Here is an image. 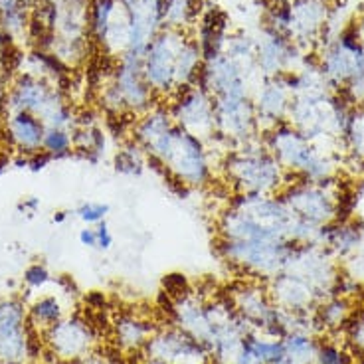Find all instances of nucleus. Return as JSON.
<instances>
[{
  "label": "nucleus",
  "instance_id": "obj_1",
  "mask_svg": "<svg viewBox=\"0 0 364 364\" xmlns=\"http://www.w3.org/2000/svg\"><path fill=\"white\" fill-rule=\"evenodd\" d=\"M131 141L143 149L149 164L188 191L208 188L220 166V155L208 141L178 127L166 103H156L135 119Z\"/></svg>",
  "mask_w": 364,
  "mask_h": 364
},
{
  "label": "nucleus",
  "instance_id": "obj_2",
  "mask_svg": "<svg viewBox=\"0 0 364 364\" xmlns=\"http://www.w3.org/2000/svg\"><path fill=\"white\" fill-rule=\"evenodd\" d=\"M262 141L267 151L282 164L287 176L315 184L338 181L341 161L335 149H327L313 143L291 123H279L262 133Z\"/></svg>",
  "mask_w": 364,
  "mask_h": 364
},
{
  "label": "nucleus",
  "instance_id": "obj_3",
  "mask_svg": "<svg viewBox=\"0 0 364 364\" xmlns=\"http://www.w3.org/2000/svg\"><path fill=\"white\" fill-rule=\"evenodd\" d=\"M220 171L234 194H279L289 182L262 139L226 151L220 159Z\"/></svg>",
  "mask_w": 364,
  "mask_h": 364
},
{
  "label": "nucleus",
  "instance_id": "obj_4",
  "mask_svg": "<svg viewBox=\"0 0 364 364\" xmlns=\"http://www.w3.org/2000/svg\"><path fill=\"white\" fill-rule=\"evenodd\" d=\"M97 90L107 117L136 119L159 103L143 73V54L127 52L121 55Z\"/></svg>",
  "mask_w": 364,
  "mask_h": 364
},
{
  "label": "nucleus",
  "instance_id": "obj_5",
  "mask_svg": "<svg viewBox=\"0 0 364 364\" xmlns=\"http://www.w3.org/2000/svg\"><path fill=\"white\" fill-rule=\"evenodd\" d=\"M293 246L287 240H216V252L232 269L264 283L283 272Z\"/></svg>",
  "mask_w": 364,
  "mask_h": 364
},
{
  "label": "nucleus",
  "instance_id": "obj_6",
  "mask_svg": "<svg viewBox=\"0 0 364 364\" xmlns=\"http://www.w3.org/2000/svg\"><path fill=\"white\" fill-rule=\"evenodd\" d=\"M42 345L28 321L26 301L0 299V364H40Z\"/></svg>",
  "mask_w": 364,
  "mask_h": 364
},
{
  "label": "nucleus",
  "instance_id": "obj_7",
  "mask_svg": "<svg viewBox=\"0 0 364 364\" xmlns=\"http://www.w3.org/2000/svg\"><path fill=\"white\" fill-rule=\"evenodd\" d=\"M279 198L291 212L293 218L315 228H323L341 216L343 188L338 181L315 184L293 178L283 186Z\"/></svg>",
  "mask_w": 364,
  "mask_h": 364
},
{
  "label": "nucleus",
  "instance_id": "obj_8",
  "mask_svg": "<svg viewBox=\"0 0 364 364\" xmlns=\"http://www.w3.org/2000/svg\"><path fill=\"white\" fill-rule=\"evenodd\" d=\"M42 341L52 358L64 364H77L85 356L95 353L100 335L91 318L73 313L48 328L42 335Z\"/></svg>",
  "mask_w": 364,
  "mask_h": 364
},
{
  "label": "nucleus",
  "instance_id": "obj_9",
  "mask_svg": "<svg viewBox=\"0 0 364 364\" xmlns=\"http://www.w3.org/2000/svg\"><path fill=\"white\" fill-rule=\"evenodd\" d=\"M191 32H178L163 28L151 44L146 46L143 54V73L151 90L155 91L159 100L171 97L176 93V60L181 48Z\"/></svg>",
  "mask_w": 364,
  "mask_h": 364
},
{
  "label": "nucleus",
  "instance_id": "obj_10",
  "mask_svg": "<svg viewBox=\"0 0 364 364\" xmlns=\"http://www.w3.org/2000/svg\"><path fill=\"white\" fill-rule=\"evenodd\" d=\"M283 272L293 273L309 283L321 295V299L333 295L337 279L341 277L337 259L318 244H295Z\"/></svg>",
  "mask_w": 364,
  "mask_h": 364
},
{
  "label": "nucleus",
  "instance_id": "obj_11",
  "mask_svg": "<svg viewBox=\"0 0 364 364\" xmlns=\"http://www.w3.org/2000/svg\"><path fill=\"white\" fill-rule=\"evenodd\" d=\"M166 107L173 121L184 131L198 135L204 141H212L216 135L214 100L202 85H191L176 91L168 97Z\"/></svg>",
  "mask_w": 364,
  "mask_h": 364
},
{
  "label": "nucleus",
  "instance_id": "obj_12",
  "mask_svg": "<svg viewBox=\"0 0 364 364\" xmlns=\"http://www.w3.org/2000/svg\"><path fill=\"white\" fill-rule=\"evenodd\" d=\"M145 360L155 364H204L210 363L208 350L191 333L173 325L159 327L143 350Z\"/></svg>",
  "mask_w": 364,
  "mask_h": 364
},
{
  "label": "nucleus",
  "instance_id": "obj_13",
  "mask_svg": "<svg viewBox=\"0 0 364 364\" xmlns=\"http://www.w3.org/2000/svg\"><path fill=\"white\" fill-rule=\"evenodd\" d=\"M305 54L307 52H303L291 38L267 26H264L262 34L255 38V70L259 77L295 72Z\"/></svg>",
  "mask_w": 364,
  "mask_h": 364
},
{
  "label": "nucleus",
  "instance_id": "obj_14",
  "mask_svg": "<svg viewBox=\"0 0 364 364\" xmlns=\"http://www.w3.org/2000/svg\"><path fill=\"white\" fill-rule=\"evenodd\" d=\"M255 73H257L255 70L242 65L230 55L220 54L212 60H204L198 85L208 91L212 97L252 93L254 85L257 83H254Z\"/></svg>",
  "mask_w": 364,
  "mask_h": 364
},
{
  "label": "nucleus",
  "instance_id": "obj_15",
  "mask_svg": "<svg viewBox=\"0 0 364 364\" xmlns=\"http://www.w3.org/2000/svg\"><path fill=\"white\" fill-rule=\"evenodd\" d=\"M255 117L262 133L267 129L285 123L289 117V107L293 101V91L285 75H272L262 77L252 90Z\"/></svg>",
  "mask_w": 364,
  "mask_h": 364
},
{
  "label": "nucleus",
  "instance_id": "obj_16",
  "mask_svg": "<svg viewBox=\"0 0 364 364\" xmlns=\"http://www.w3.org/2000/svg\"><path fill=\"white\" fill-rule=\"evenodd\" d=\"M331 0H289V38L303 52L317 50Z\"/></svg>",
  "mask_w": 364,
  "mask_h": 364
},
{
  "label": "nucleus",
  "instance_id": "obj_17",
  "mask_svg": "<svg viewBox=\"0 0 364 364\" xmlns=\"http://www.w3.org/2000/svg\"><path fill=\"white\" fill-rule=\"evenodd\" d=\"M265 285L273 303L287 313H307L323 301L309 283L289 272H279L277 275H273Z\"/></svg>",
  "mask_w": 364,
  "mask_h": 364
},
{
  "label": "nucleus",
  "instance_id": "obj_18",
  "mask_svg": "<svg viewBox=\"0 0 364 364\" xmlns=\"http://www.w3.org/2000/svg\"><path fill=\"white\" fill-rule=\"evenodd\" d=\"M156 328L159 327L153 323V318H149L139 311H119L111 321V337L119 353L135 355L145 350L146 343L155 335Z\"/></svg>",
  "mask_w": 364,
  "mask_h": 364
},
{
  "label": "nucleus",
  "instance_id": "obj_19",
  "mask_svg": "<svg viewBox=\"0 0 364 364\" xmlns=\"http://www.w3.org/2000/svg\"><path fill=\"white\" fill-rule=\"evenodd\" d=\"M2 119V135L18 155H34L42 151L46 125L44 121L26 111L6 113Z\"/></svg>",
  "mask_w": 364,
  "mask_h": 364
},
{
  "label": "nucleus",
  "instance_id": "obj_20",
  "mask_svg": "<svg viewBox=\"0 0 364 364\" xmlns=\"http://www.w3.org/2000/svg\"><path fill=\"white\" fill-rule=\"evenodd\" d=\"M73 133V153L91 164H100L107 156L109 131L101 125V119L93 111H82L75 117Z\"/></svg>",
  "mask_w": 364,
  "mask_h": 364
},
{
  "label": "nucleus",
  "instance_id": "obj_21",
  "mask_svg": "<svg viewBox=\"0 0 364 364\" xmlns=\"http://www.w3.org/2000/svg\"><path fill=\"white\" fill-rule=\"evenodd\" d=\"M133 24V54H145L146 46L163 30L164 0H121Z\"/></svg>",
  "mask_w": 364,
  "mask_h": 364
},
{
  "label": "nucleus",
  "instance_id": "obj_22",
  "mask_svg": "<svg viewBox=\"0 0 364 364\" xmlns=\"http://www.w3.org/2000/svg\"><path fill=\"white\" fill-rule=\"evenodd\" d=\"M364 226L356 218L335 220L321 228L317 237L318 246H323L335 259H345L363 246Z\"/></svg>",
  "mask_w": 364,
  "mask_h": 364
},
{
  "label": "nucleus",
  "instance_id": "obj_23",
  "mask_svg": "<svg viewBox=\"0 0 364 364\" xmlns=\"http://www.w3.org/2000/svg\"><path fill=\"white\" fill-rule=\"evenodd\" d=\"M194 38L200 46L204 60H212L216 55L224 54L230 38V20H228L226 12L220 9H208L202 10L200 18L194 26Z\"/></svg>",
  "mask_w": 364,
  "mask_h": 364
},
{
  "label": "nucleus",
  "instance_id": "obj_24",
  "mask_svg": "<svg viewBox=\"0 0 364 364\" xmlns=\"http://www.w3.org/2000/svg\"><path fill=\"white\" fill-rule=\"evenodd\" d=\"M285 360L282 338L267 337L264 333L250 331L232 364H279Z\"/></svg>",
  "mask_w": 364,
  "mask_h": 364
},
{
  "label": "nucleus",
  "instance_id": "obj_25",
  "mask_svg": "<svg viewBox=\"0 0 364 364\" xmlns=\"http://www.w3.org/2000/svg\"><path fill=\"white\" fill-rule=\"evenodd\" d=\"M338 151L355 164L364 166V105H353L348 111L343 133L338 136Z\"/></svg>",
  "mask_w": 364,
  "mask_h": 364
},
{
  "label": "nucleus",
  "instance_id": "obj_26",
  "mask_svg": "<svg viewBox=\"0 0 364 364\" xmlns=\"http://www.w3.org/2000/svg\"><path fill=\"white\" fill-rule=\"evenodd\" d=\"M65 303L58 293H48L40 295L32 301L28 307V321L32 328L42 337L48 328H52L55 323H60L65 317Z\"/></svg>",
  "mask_w": 364,
  "mask_h": 364
},
{
  "label": "nucleus",
  "instance_id": "obj_27",
  "mask_svg": "<svg viewBox=\"0 0 364 364\" xmlns=\"http://www.w3.org/2000/svg\"><path fill=\"white\" fill-rule=\"evenodd\" d=\"M353 301L350 297L343 295H328L327 299L318 303L313 315L317 321V328L328 331V333H337L341 328H345L348 318L353 315Z\"/></svg>",
  "mask_w": 364,
  "mask_h": 364
},
{
  "label": "nucleus",
  "instance_id": "obj_28",
  "mask_svg": "<svg viewBox=\"0 0 364 364\" xmlns=\"http://www.w3.org/2000/svg\"><path fill=\"white\" fill-rule=\"evenodd\" d=\"M202 65H204V55L194 34H188L184 44L181 48V54L176 60V91L184 90V87H191L198 83L200 77Z\"/></svg>",
  "mask_w": 364,
  "mask_h": 364
},
{
  "label": "nucleus",
  "instance_id": "obj_29",
  "mask_svg": "<svg viewBox=\"0 0 364 364\" xmlns=\"http://www.w3.org/2000/svg\"><path fill=\"white\" fill-rule=\"evenodd\" d=\"M204 0H164L163 28L192 32L200 18Z\"/></svg>",
  "mask_w": 364,
  "mask_h": 364
},
{
  "label": "nucleus",
  "instance_id": "obj_30",
  "mask_svg": "<svg viewBox=\"0 0 364 364\" xmlns=\"http://www.w3.org/2000/svg\"><path fill=\"white\" fill-rule=\"evenodd\" d=\"M149 166V159L143 153V149L136 145L135 141H123L121 146L113 155V168L115 173L121 176H129V178H139Z\"/></svg>",
  "mask_w": 364,
  "mask_h": 364
},
{
  "label": "nucleus",
  "instance_id": "obj_31",
  "mask_svg": "<svg viewBox=\"0 0 364 364\" xmlns=\"http://www.w3.org/2000/svg\"><path fill=\"white\" fill-rule=\"evenodd\" d=\"M282 341L287 360H291V363H313L318 346V341L315 338L313 333H307V331H291Z\"/></svg>",
  "mask_w": 364,
  "mask_h": 364
},
{
  "label": "nucleus",
  "instance_id": "obj_32",
  "mask_svg": "<svg viewBox=\"0 0 364 364\" xmlns=\"http://www.w3.org/2000/svg\"><path fill=\"white\" fill-rule=\"evenodd\" d=\"M224 54L230 55L232 60H236L242 65L250 68V70H255V38L246 34V32L230 34Z\"/></svg>",
  "mask_w": 364,
  "mask_h": 364
},
{
  "label": "nucleus",
  "instance_id": "obj_33",
  "mask_svg": "<svg viewBox=\"0 0 364 364\" xmlns=\"http://www.w3.org/2000/svg\"><path fill=\"white\" fill-rule=\"evenodd\" d=\"M42 151L48 153L54 161L58 159H68L73 155V133L72 129H46Z\"/></svg>",
  "mask_w": 364,
  "mask_h": 364
},
{
  "label": "nucleus",
  "instance_id": "obj_34",
  "mask_svg": "<svg viewBox=\"0 0 364 364\" xmlns=\"http://www.w3.org/2000/svg\"><path fill=\"white\" fill-rule=\"evenodd\" d=\"M313 364H353V353L335 341H318Z\"/></svg>",
  "mask_w": 364,
  "mask_h": 364
},
{
  "label": "nucleus",
  "instance_id": "obj_35",
  "mask_svg": "<svg viewBox=\"0 0 364 364\" xmlns=\"http://www.w3.org/2000/svg\"><path fill=\"white\" fill-rule=\"evenodd\" d=\"M345 335L350 350L364 358V307L353 311L348 323L345 325Z\"/></svg>",
  "mask_w": 364,
  "mask_h": 364
},
{
  "label": "nucleus",
  "instance_id": "obj_36",
  "mask_svg": "<svg viewBox=\"0 0 364 364\" xmlns=\"http://www.w3.org/2000/svg\"><path fill=\"white\" fill-rule=\"evenodd\" d=\"M109 204H105V202H83L77 206L75 210V216L82 220L85 226H97L101 222H105L107 216H109Z\"/></svg>",
  "mask_w": 364,
  "mask_h": 364
},
{
  "label": "nucleus",
  "instance_id": "obj_37",
  "mask_svg": "<svg viewBox=\"0 0 364 364\" xmlns=\"http://www.w3.org/2000/svg\"><path fill=\"white\" fill-rule=\"evenodd\" d=\"M22 279H24V285H26L28 289L34 291V289H42L44 285L52 282V275H50L44 264L36 262V264H30L24 269V277Z\"/></svg>",
  "mask_w": 364,
  "mask_h": 364
},
{
  "label": "nucleus",
  "instance_id": "obj_38",
  "mask_svg": "<svg viewBox=\"0 0 364 364\" xmlns=\"http://www.w3.org/2000/svg\"><path fill=\"white\" fill-rule=\"evenodd\" d=\"M164 295L166 297H178L182 293H186L188 289H192L191 283L186 279V275L182 273H173V275H166L163 279Z\"/></svg>",
  "mask_w": 364,
  "mask_h": 364
},
{
  "label": "nucleus",
  "instance_id": "obj_39",
  "mask_svg": "<svg viewBox=\"0 0 364 364\" xmlns=\"http://www.w3.org/2000/svg\"><path fill=\"white\" fill-rule=\"evenodd\" d=\"M95 230H97V250H100V252H107V250H111V246H113V234H111L107 220L97 224Z\"/></svg>",
  "mask_w": 364,
  "mask_h": 364
},
{
  "label": "nucleus",
  "instance_id": "obj_40",
  "mask_svg": "<svg viewBox=\"0 0 364 364\" xmlns=\"http://www.w3.org/2000/svg\"><path fill=\"white\" fill-rule=\"evenodd\" d=\"M54 159L44 153V151H38L34 155H28V168L32 171V173H40V171H44L48 164L52 163Z\"/></svg>",
  "mask_w": 364,
  "mask_h": 364
},
{
  "label": "nucleus",
  "instance_id": "obj_41",
  "mask_svg": "<svg viewBox=\"0 0 364 364\" xmlns=\"http://www.w3.org/2000/svg\"><path fill=\"white\" fill-rule=\"evenodd\" d=\"M80 244L90 250H97V230L95 226H85L80 230Z\"/></svg>",
  "mask_w": 364,
  "mask_h": 364
},
{
  "label": "nucleus",
  "instance_id": "obj_42",
  "mask_svg": "<svg viewBox=\"0 0 364 364\" xmlns=\"http://www.w3.org/2000/svg\"><path fill=\"white\" fill-rule=\"evenodd\" d=\"M38 208H40V200H38V198H34V196H30V198H24V200L18 204L20 212H26L28 216L36 214Z\"/></svg>",
  "mask_w": 364,
  "mask_h": 364
},
{
  "label": "nucleus",
  "instance_id": "obj_43",
  "mask_svg": "<svg viewBox=\"0 0 364 364\" xmlns=\"http://www.w3.org/2000/svg\"><path fill=\"white\" fill-rule=\"evenodd\" d=\"M77 364H115L107 355H100V353H91L90 356H85L83 360Z\"/></svg>",
  "mask_w": 364,
  "mask_h": 364
},
{
  "label": "nucleus",
  "instance_id": "obj_44",
  "mask_svg": "<svg viewBox=\"0 0 364 364\" xmlns=\"http://www.w3.org/2000/svg\"><path fill=\"white\" fill-rule=\"evenodd\" d=\"M355 28L356 34H358V40H360V46H363L364 52V10H360L358 14L355 16Z\"/></svg>",
  "mask_w": 364,
  "mask_h": 364
},
{
  "label": "nucleus",
  "instance_id": "obj_45",
  "mask_svg": "<svg viewBox=\"0 0 364 364\" xmlns=\"http://www.w3.org/2000/svg\"><path fill=\"white\" fill-rule=\"evenodd\" d=\"M68 216H70V212H65V210H60V212H55V214H54L52 222H54V224H64L65 220H68Z\"/></svg>",
  "mask_w": 364,
  "mask_h": 364
},
{
  "label": "nucleus",
  "instance_id": "obj_46",
  "mask_svg": "<svg viewBox=\"0 0 364 364\" xmlns=\"http://www.w3.org/2000/svg\"><path fill=\"white\" fill-rule=\"evenodd\" d=\"M10 163H12V161H10L9 156H0V176H2V174L9 171Z\"/></svg>",
  "mask_w": 364,
  "mask_h": 364
},
{
  "label": "nucleus",
  "instance_id": "obj_47",
  "mask_svg": "<svg viewBox=\"0 0 364 364\" xmlns=\"http://www.w3.org/2000/svg\"><path fill=\"white\" fill-rule=\"evenodd\" d=\"M4 90H6V87H2V83H0V109H2V100H4Z\"/></svg>",
  "mask_w": 364,
  "mask_h": 364
},
{
  "label": "nucleus",
  "instance_id": "obj_48",
  "mask_svg": "<svg viewBox=\"0 0 364 364\" xmlns=\"http://www.w3.org/2000/svg\"><path fill=\"white\" fill-rule=\"evenodd\" d=\"M279 364H313V363H291V360H287V358H285V360H282Z\"/></svg>",
  "mask_w": 364,
  "mask_h": 364
},
{
  "label": "nucleus",
  "instance_id": "obj_49",
  "mask_svg": "<svg viewBox=\"0 0 364 364\" xmlns=\"http://www.w3.org/2000/svg\"><path fill=\"white\" fill-rule=\"evenodd\" d=\"M40 364H64V363H60V360L52 358V360H46V363H40Z\"/></svg>",
  "mask_w": 364,
  "mask_h": 364
}]
</instances>
